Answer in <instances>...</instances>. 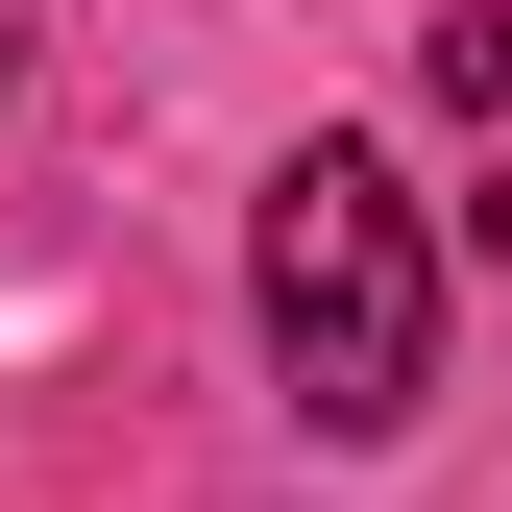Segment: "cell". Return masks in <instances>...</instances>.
I'll return each mask as SVG.
<instances>
[{"mask_svg": "<svg viewBox=\"0 0 512 512\" xmlns=\"http://www.w3.org/2000/svg\"><path fill=\"white\" fill-rule=\"evenodd\" d=\"M244 317H269V391L317 439H415L439 391V220L391 147H293L269 220H244Z\"/></svg>", "mask_w": 512, "mask_h": 512, "instance_id": "1", "label": "cell"}]
</instances>
